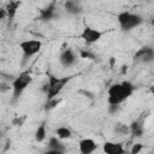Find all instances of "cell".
<instances>
[{"label": "cell", "instance_id": "obj_11", "mask_svg": "<svg viewBox=\"0 0 154 154\" xmlns=\"http://www.w3.org/2000/svg\"><path fill=\"white\" fill-rule=\"evenodd\" d=\"M135 59L137 60H142L144 63H149L154 60V51L150 47H143L141 48L136 54H135Z\"/></svg>", "mask_w": 154, "mask_h": 154}, {"label": "cell", "instance_id": "obj_8", "mask_svg": "<svg viewBox=\"0 0 154 154\" xmlns=\"http://www.w3.org/2000/svg\"><path fill=\"white\" fill-rule=\"evenodd\" d=\"M76 60H77V55H76V53H75L72 49H70V48L64 49V51L60 53V55H59V61H60V64L64 65V66H66V67L72 66V65L76 63Z\"/></svg>", "mask_w": 154, "mask_h": 154}, {"label": "cell", "instance_id": "obj_16", "mask_svg": "<svg viewBox=\"0 0 154 154\" xmlns=\"http://www.w3.org/2000/svg\"><path fill=\"white\" fill-rule=\"evenodd\" d=\"M54 5L52 4V5H49L48 7H46L45 10H42L41 11V18L43 19V20H48V19H51L53 16H54Z\"/></svg>", "mask_w": 154, "mask_h": 154}, {"label": "cell", "instance_id": "obj_22", "mask_svg": "<svg viewBox=\"0 0 154 154\" xmlns=\"http://www.w3.org/2000/svg\"><path fill=\"white\" fill-rule=\"evenodd\" d=\"M150 91L154 94V85H152V87H150Z\"/></svg>", "mask_w": 154, "mask_h": 154}, {"label": "cell", "instance_id": "obj_1", "mask_svg": "<svg viewBox=\"0 0 154 154\" xmlns=\"http://www.w3.org/2000/svg\"><path fill=\"white\" fill-rule=\"evenodd\" d=\"M134 84L130 81H123L120 83L112 84L107 90V102L108 105H120L134 93Z\"/></svg>", "mask_w": 154, "mask_h": 154}, {"label": "cell", "instance_id": "obj_10", "mask_svg": "<svg viewBox=\"0 0 154 154\" xmlns=\"http://www.w3.org/2000/svg\"><path fill=\"white\" fill-rule=\"evenodd\" d=\"M102 150L106 154H124L125 153V148L123 147L122 143L111 142V141H107V142L103 143Z\"/></svg>", "mask_w": 154, "mask_h": 154}, {"label": "cell", "instance_id": "obj_6", "mask_svg": "<svg viewBox=\"0 0 154 154\" xmlns=\"http://www.w3.org/2000/svg\"><path fill=\"white\" fill-rule=\"evenodd\" d=\"M103 32L95 29V28H91V26H85L82 32H81V38L88 43V45H93V43H96L97 41H100V38L102 37Z\"/></svg>", "mask_w": 154, "mask_h": 154}, {"label": "cell", "instance_id": "obj_17", "mask_svg": "<svg viewBox=\"0 0 154 154\" xmlns=\"http://www.w3.org/2000/svg\"><path fill=\"white\" fill-rule=\"evenodd\" d=\"M65 8H66V11L70 12V13H77V12L79 11V7H78L77 4H76L75 1H72V0H67V1L65 2Z\"/></svg>", "mask_w": 154, "mask_h": 154}, {"label": "cell", "instance_id": "obj_12", "mask_svg": "<svg viewBox=\"0 0 154 154\" xmlns=\"http://www.w3.org/2000/svg\"><path fill=\"white\" fill-rule=\"evenodd\" d=\"M19 5H20V2H19L18 0H10V1L6 4V7H5V8H6V12H7V18H8V20H11V19L14 18Z\"/></svg>", "mask_w": 154, "mask_h": 154}, {"label": "cell", "instance_id": "obj_21", "mask_svg": "<svg viewBox=\"0 0 154 154\" xmlns=\"http://www.w3.org/2000/svg\"><path fill=\"white\" fill-rule=\"evenodd\" d=\"M150 24H152V26L154 28V17H153V18L150 19Z\"/></svg>", "mask_w": 154, "mask_h": 154}, {"label": "cell", "instance_id": "obj_9", "mask_svg": "<svg viewBox=\"0 0 154 154\" xmlns=\"http://www.w3.org/2000/svg\"><path fill=\"white\" fill-rule=\"evenodd\" d=\"M78 147L82 154H91L97 149V143L93 138H83L79 141Z\"/></svg>", "mask_w": 154, "mask_h": 154}, {"label": "cell", "instance_id": "obj_7", "mask_svg": "<svg viewBox=\"0 0 154 154\" xmlns=\"http://www.w3.org/2000/svg\"><path fill=\"white\" fill-rule=\"evenodd\" d=\"M63 140H60L58 136H52L48 140V148L47 152L48 153H54V154H61L65 152V146L61 142Z\"/></svg>", "mask_w": 154, "mask_h": 154}, {"label": "cell", "instance_id": "obj_14", "mask_svg": "<svg viewBox=\"0 0 154 154\" xmlns=\"http://www.w3.org/2000/svg\"><path fill=\"white\" fill-rule=\"evenodd\" d=\"M55 134L60 140H67V138H70L72 136V132L67 126H59L55 130Z\"/></svg>", "mask_w": 154, "mask_h": 154}, {"label": "cell", "instance_id": "obj_15", "mask_svg": "<svg viewBox=\"0 0 154 154\" xmlns=\"http://www.w3.org/2000/svg\"><path fill=\"white\" fill-rule=\"evenodd\" d=\"M46 136H47V132H46L45 125H38V128L35 131V140L37 142H43L46 140Z\"/></svg>", "mask_w": 154, "mask_h": 154}, {"label": "cell", "instance_id": "obj_2", "mask_svg": "<svg viewBox=\"0 0 154 154\" xmlns=\"http://www.w3.org/2000/svg\"><path fill=\"white\" fill-rule=\"evenodd\" d=\"M69 81H70V77H57V76L49 75L47 83L43 85V90L46 91L47 99L51 100L57 97L61 93V90L65 88Z\"/></svg>", "mask_w": 154, "mask_h": 154}, {"label": "cell", "instance_id": "obj_19", "mask_svg": "<svg viewBox=\"0 0 154 154\" xmlns=\"http://www.w3.org/2000/svg\"><path fill=\"white\" fill-rule=\"evenodd\" d=\"M81 57L82 58H89V59H94V55L89 52H85V51H81Z\"/></svg>", "mask_w": 154, "mask_h": 154}, {"label": "cell", "instance_id": "obj_3", "mask_svg": "<svg viewBox=\"0 0 154 154\" xmlns=\"http://www.w3.org/2000/svg\"><path fill=\"white\" fill-rule=\"evenodd\" d=\"M118 23L123 30L129 31V30H132V29L137 28L138 25H141L143 23V18L136 13L124 11L118 14Z\"/></svg>", "mask_w": 154, "mask_h": 154}, {"label": "cell", "instance_id": "obj_5", "mask_svg": "<svg viewBox=\"0 0 154 154\" xmlns=\"http://www.w3.org/2000/svg\"><path fill=\"white\" fill-rule=\"evenodd\" d=\"M19 48L23 52V54H24L25 58H30V57L36 55L41 51L42 42L40 40H34V38L24 40V41H22L19 43Z\"/></svg>", "mask_w": 154, "mask_h": 154}, {"label": "cell", "instance_id": "obj_4", "mask_svg": "<svg viewBox=\"0 0 154 154\" xmlns=\"http://www.w3.org/2000/svg\"><path fill=\"white\" fill-rule=\"evenodd\" d=\"M32 77L29 73V71H23L22 73H19V76H17L13 81H12V89H13V99L17 100L22 93L26 89V87L31 83Z\"/></svg>", "mask_w": 154, "mask_h": 154}, {"label": "cell", "instance_id": "obj_20", "mask_svg": "<svg viewBox=\"0 0 154 154\" xmlns=\"http://www.w3.org/2000/svg\"><path fill=\"white\" fill-rule=\"evenodd\" d=\"M6 17H7L6 8H1V10H0V19H5Z\"/></svg>", "mask_w": 154, "mask_h": 154}, {"label": "cell", "instance_id": "obj_13", "mask_svg": "<svg viewBox=\"0 0 154 154\" xmlns=\"http://www.w3.org/2000/svg\"><path fill=\"white\" fill-rule=\"evenodd\" d=\"M130 132L132 134L134 137H141L143 135V126L142 123L140 122H132V124L130 125Z\"/></svg>", "mask_w": 154, "mask_h": 154}, {"label": "cell", "instance_id": "obj_18", "mask_svg": "<svg viewBox=\"0 0 154 154\" xmlns=\"http://www.w3.org/2000/svg\"><path fill=\"white\" fill-rule=\"evenodd\" d=\"M142 150V144L141 143H135L134 146H132V148H131V153L132 154H137V153H140Z\"/></svg>", "mask_w": 154, "mask_h": 154}]
</instances>
